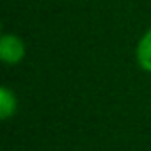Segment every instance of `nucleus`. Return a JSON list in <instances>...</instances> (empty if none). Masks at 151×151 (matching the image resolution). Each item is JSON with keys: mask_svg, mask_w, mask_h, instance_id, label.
Masks as SVG:
<instances>
[{"mask_svg": "<svg viewBox=\"0 0 151 151\" xmlns=\"http://www.w3.org/2000/svg\"><path fill=\"white\" fill-rule=\"evenodd\" d=\"M16 109V100H14V94L7 89V87H2L0 89V112H2V119H7L13 116Z\"/></svg>", "mask_w": 151, "mask_h": 151, "instance_id": "3", "label": "nucleus"}, {"mask_svg": "<svg viewBox=\"0 0 151 151\" xmlns=\"http://www.w3.org/2000/svg\"><path fill=\"white\" fill-rule=\"evenodd\" d=\"M137 60H139L140 68H144L146 71L151 73V29L139 41V46H137Z\"/></svg>", "mask_w": 151, "mask_h": 151, "instance_id": "2", "label": "nucleus"}, {"mask_svg": "<svg viewBox=\"0 0 151 151\" xmlns=\"http://www.w3.org/2000/svg\"><path fill=\"white\" fill-rule=\"evenodd\" d=\"M0 55L6 64H18L25 55L23 41L13 34H6L0 41Z\"/></svg>", "mask_w": 151, "mask_h": 151, "instance_id": "1", "label": "nucleus"}]
</instances>
